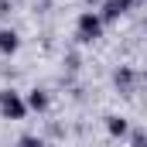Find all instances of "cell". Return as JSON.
<instances>
[{
  "instance_id": "obj_6",
  "label": "cell",
  "mask_w": 147,
  "mask_h": 147,
  "mask_svg": "<svg viewBox=\"0 0 147 147\" xmlns=\"http://www.w3.org/2000/svg\"><path fill=\"white\" fill-rule=\"evenodd\" d=\"M48 103H51V99H48V92H45V89H31V92H28V99H24V106H28V110H34V113H45V110H48Z\"/></svg>"
},
{
  "instance_id": "obj_7",
  "label": "cell",
  "mask_w": 147,
  "mask_h": 147,
  "mask_svg": "<svg viewBox=\"0 0 147 147\" xmlns=\"http://www.w3.org/2000/svg\"><path fill=\"white\" fill-rule=\"evenodd\" d=\"M106 130H110V137H127L130 134V123L123 116H106Z\"/></svg>"
},
{
  "instance_id": "obj_1",
  "label": "cell",
  "mask_w": 147,
  "mask_h": 147,
  "mask_svg": "<svg viewBox=\"0 0 147 147\" xmlns=\"http://www.w3.org/2000/svg\"><path fill=\"white\" fill-rule=\"evenodd\" d=\"M75 38H79L82 45L103 38V21H99L96 10H82V14H79V21H75Z\"/></svg>"
},
{
  "instance_id": "obj_4",
  "label": "cell",
  "mask_w": 147,
  "mask_h": 147,
  "mask_svg": "<svg viewBox=\"0 0 147 147\" xmlns=\"http://www.w3.org/2000/svg\"><path fill=\"white\" fill-rule=\"evenodd\" d=\"M113 82H116V89H120V92H134V82H137V72H134L130 65H120V69L113 72Z\"/></svg>"
},
{
  "instance_id": "obj_5",
  "label": "cell",
  "mask_w": 147,
  "mask_h": 147,
  "mask_svg": "<svg viewBox=\"0 0 147 147\" xmlns=\"http://www.w3.org/2000/svg\"><path fill=\"white\" fill-rule=\"evenodd\" d=\"M21 48V34L14 28H0V55H14Z\"/></svg>"
},
{
  "instance_id": "obj_2",
  "label": "cell",
  "mask_w": 147,
  "mask_h": 147,
  "mask_svg": "<svg viewBox=\"0 0 147 147\" xmlns=\"http://www.w3.org/2000/svg\"><path fill=\"white\" fill-rule=\"evenodd\" d=\"M0 113H3V120H24V116H28L24 96H21L17 89H3V92H0Z\"/></svg>"
},
{
  "instance_id": "obj_8",
  "label": "cell",
  "mask_w": 147,
  "mask_h": 147,
  "mask_svg": "<svg viewBox=\"0 0 147 147\" xmlns=\"http://www.w3.org/2000/svg\"><path fill=\"white\" fill-rule=\"evenodd\" d=\"M130 147H147V134L144 130H134L130 134Z\"/></svg>"
},
{
  "instance_id": "obj_3",
  "label": "cell",
  "mask_w": 147,
  "mask_h": 147,
  "mask_svg": "<svg viewBox=\"0 0 147 147\" xmlns=\"http://www.w3.org/2000/svg\"><path fill=\"white\" fill-rule=\"evenodd\" d=\"M130 7H134V0H103L96 14H99V21H103V24H110V21L120 17V14H127Z\"/></svg>"
},
{
  "instance_id": "obj_9",
  "label": "cell",
  "mask_w": 147,
  "mask_h": 147,
  "mask_svg": "<svg viewBox=\"0 0 147 147\" xmlns=\"http://www.w3.org/2000/svg\"><path fill=\"white\" fill-rule=\"evenodd\" d=\"M17 147H45V140H38V137H21Z\"/></svg>"
}]
</instances>
